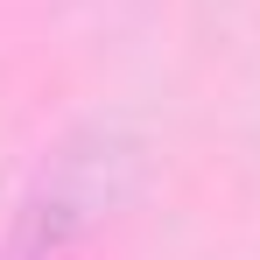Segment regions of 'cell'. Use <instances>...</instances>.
Segmentation results:
<instances>
[{
    "label": "cell",
    "mask_w": 260,
    "mask_h": 260,
    "mask_svg": "<svg viewBox=\"0 0 260 260\" xmlns=\"http://www.w3.org/2000/svg\"><path fill=\"white\" fill-rule=\"evenodd\" d=\"M127 169V148L91 134V141H71L28 190V204L7 232V253L0 260H71L78 239H85L99 211L113 204V176Z\"/></svg>",
    "instance_id": "1"
}]
</instances>
